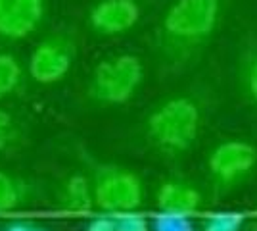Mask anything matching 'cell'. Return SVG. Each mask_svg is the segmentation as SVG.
Returning a JSON list of instances; mask_svg holds the SVG:
<instances>
[{
	"label": "cell",
	"instance_id": "6da1fadb",
	"mask_svg": "<svg viewBox=\"0 0 257 231\" xmlns=\"http://www.w3.org/2000/svg\"><path fill=\"white\" fill-rule=\"evenodd\" d=\"M223 18V0H175L156 31V54L161 67L181 71L211 43Z\"/></svg>",
	"mask_w": 257,
	"mask_h": 231
},
{
	"label": "cell",
	"instance_id": "7a4b0ae2",
	"mask_svg": "<svg viewBox=\"0 0 257 231\" xmlns=\"http://www.w3.org/2000/svg\"><path fill=\"white\" fill-rule=\"evenodd\" d=\"M204 125L200 102L190 95H173L158 102L146 116L144 135L158 154L181 158L198 143Z\"/></svg>",
	"mask_w": 257,
	"mask_h": 231
},
{
	"label": "cell",
	"instance_id": "3957f363",
	"mask_svg": "<svg viewBox=\"0 0 257 231\" xmlns=\"http://www.w3.org/2000/svg\"><path fill=\"white\" fill-rule=\"evenodd\" d=\"M144 81V64L135 54H115L98 62L86 95L100 106H121L135 99Z\"/></svg>",
	"mask_w": 257,
	"mask_h": 231
},
{
	"label": "cell",
	"instance_id": "277c9868",
	"mask_svg": "<svg viewBox=\"0 0 257 231\" xmlns=\"http://www.w3.org/2000/svg\"><path fill=\"white\" fill-rule=\"evenodd\" d=\"M205 172L215 197H226L257 172V146L246 139H223L207 152Z\"/></svg>",
	"mask_w": 257,
	"mask_h": 231
},
{
	"label": "cell",
	"instance_id": "5b68a950",
	"mask_svg": "<svg viewBox=\"0 0 257 231\" xmlns=\"http://www.w3.org/2000/svg\"><path fill=\"white\" fill-rule=\"evenodd\" d=\"M94 206L106 214L139 210L144 200V183L139 174L121 166H102L92 179Z\"/></svg>",
	"mask_w": 257,
	"mask_h": 231
},
{
	"label": "cell",
	"instance_id": "8992f818",
	"mask_svg": "<svg viewBox=\"0 0 257 231\" xmlns=\"http://www.w3.org/2000/svg\"><path fill=\"white\" fill-rule=\"evenodd\" d=\"M75 54L77 46L71 35H48L33 48L27 71L33 81H37L41 85L60 83L71 71Z\"/></svg>",
	"mask_w": 257,
	"mask_h": 231
},
{
	"label": "cell",
	"instance_id": "52a82bcc",
	"mask_svg": "<svg viewBox=\"0 0 257 231\" xmlns=\"http://www.w3.org/2000/svg\"><path fill=\"white\" fill-rule=\"evenodd\" d=\"M140 4L137 0H98L88 10V27L100 37H117L137 27Z\"/></svg>",
	"mask_w": 257,
	"mask_h": 231
},
{
	"label": "cell",
	"instance_id": "ba28073f",
	"mask_svg": "<svg viewBox=\"0 0 257 231\" xmlns=\"http://www.w3.org/2000/svg\"><path fill=\"white\" fill-rule=\"evenodd\" d=\"M46 0H0V39L22 41L43 23Z\"/></svg>",
	"mask_w": 257,
	"mask_h": 231
},
{
	"label": "cell",
	"instance_id": "9c48e42d",
	"mask_svg": "<svg viewBox=\"0 0 257 231\" xmlns=\"http://www.w3.org/2000/svg\"><path fill=\"white\" fill-rule=\"evenodd\" d=\"M156 206L165 214L192 218L204 206V195L186 179H165L156 191Z\"/></svg>",
	"mask_w": 257,
	"mask_h": 231
},
{
	"label": "cell",
	"instance_id": "30bf717a",
	"mask_svg": "<svg viewBox=\"0 0 257 231\" xmlns=\"http://www.w3.org/2000/svg\"><path fill=\"white\" fill-rule=\"evenodd\" d=\"M92 206H94L92 183H88L81 176L69 177L60 195V208L67 214H86Z\"/></svg>",
	"mask_w": 257,
	"mask_h": 231
},
{
	"label": "cell",
	"instance_id": "8fae6325",
	"mask_svg": "<svg viewBox=\"0 0 257 231\" xmlns=\"http://www.w3.org/2000/svg\"><path fill=\"white\" fill-rule=\"evenodd\" d=\"M236 75H238V87L242 97L246 99V102L257 108V41L247 43L242 48Z\"/></svg>",
	"mask_w": 257,
	"mask_h": 231
},
{
	"label": "cell",
	"instance_id": "7c38bea8",
	"mask_svg": "<svg viewBox=\"0 0 257 231\" xmlns=\"http://www.w3.org/2000/svg\"><path fill=\"white\" fill-rule=\"evenodd\" d=\"M23 81V67L10 52H0V100L14 95Z\"/></svg>",
	"mask_w": 257,
	"mask_h": 231
},
{
	"label": "cell",
	"instance_id": "4fadbf2b",
	"mask_svg": "<svg viewBox=\"0 0 257 231\" xmlns=\"http://www.w3.org/2000/svg\"><path fill=\"white\" fill-rule=\"evenodd\" d=\"M27 197V187L22 179L14 177L12 174L0 172V214L12 212Z\"/></svg>",
	"mask_w": 257,
	"mask_h": 231
},
{
	"label": "cell",
	"instance_id": "5bb4252c",
	"mask_svg": "<svg viewBox=\"0 0 257 231\" xmlns=\"http://www.w3.org/2000/svg\"><path fill=\"white\" fill-rule=\"evenodd\" d=\"M246 216L242 212H211L205 216L202 231H242Z\"/></svg>",
	"mask_w": 257,
	"mask_h": 231
},
{
	"label": "cell",
	"instance_id": "9a60e30c",
	"mask_svg": "<svg viewBox=\"0 0 257 231\" xmlns=\"http://www.w3.org/2000/svg\"><path fill=\"white\" fill-rule=\"evenodd\" d=\"M152 231H194L192 218L160 212L152 220Z\"/></svg>",
	"mask_w": 257,
	"mask_h": 231
},
{
	"label": "cell",
	"instance_id": "2e32d148",
	"mask_svg": "<svg viewBox=\"0 0 257 231\" xmlns=\"http://www.w3.org/2000/svg\"><path fill=\"white\" fill-rule=\"evenodd\" d=\"M115 218V231H152V223H148L146 216L137 210L113 214Z\"/></svg>",
	"mask_w": 257,
	"mask_h": 231
},
{
	"label": "cell",
	"instance_id": "e0dca14e",
	"mask_svg": "<svg viewBox=\"0 0 257 231\" xmlns=\"http://www.w3.org/2000/svg\"><path fill=\"white\" fill-rule=\"evenodd\" d=\"M18 139V123L8 110L0 108V152L8 150Z\"/></svg>",
	"mask_w": 257,
	"mask_h": 231
},
{
	"label": "cell",
	"instance_id": "ac0fdd59",
	"mask_svg": "<svg viewBox=\"0 0 257 231\" xmlns=\"http://www.w3.org/2000/svg\"><path fill=\"white\" fill-rule=\"evenodd\" d=\"M85 231H115V218H113V214H106L104 212L102 216L90 220Z\"/></svg>",
	"mask_w": 257,
	"mask_h": 231
},
{
	"label": "cell",
	"instance_id": "d6986e66",
	"mask_svg": "<svg viewBox=\"0 0 257 231\" xmlns=\"http://www.w3.org/2000/svg\"><path fill=\"white\" fill-rule=\"evenodd\" d=\"M6 231H46V229L41 227V225H35L31 221H14V223H10L6 227Z\"/></svg>",
	"mask_w": 257,
	"mask_h": 231
}]
</instances>
